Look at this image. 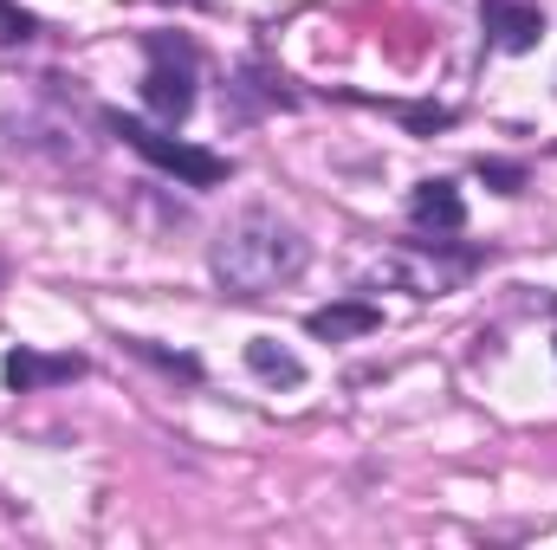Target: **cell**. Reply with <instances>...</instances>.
Masks as SVG:
<instances>
[{"label": "cell", "instance_id": "5b68a950", "mask_svg": "<svg viewBox=\"0 0 557 550\" xmlns=\"http://www.w3.org/2000/svg\"><path fill=\"white\" fill-rule=\"evenodd\" d=\"M0 376H7V389H46V383H72V376H85V363L78 357H33V350H7V363H0Z\"/></svg>", "mask_w": 557, "mask_h": 550}, {"label": "cell", "instance_id": "52a82bcc", "mask_svg": "<svg viewBox=\"0 0 557 550\" xmlns=\"http://www.w3.org/2000/svg\"><path fill=\"white\" fill-rule=\"evenodd\" d=\"M409 214H416V227H434V234H460L467 227V201H460L454 182H421L409 195Z\"/></svg>", "mask_w": 557, "mask_h": 550}, {"label": "cell", "instance_id": "8992f818", "mask_svg": "<svg viewBox=\"0 0 557 550\" xmlns=\"http://www.w3.org/2000/svg\"><path fill=\"white\" fill-rule=\"evenodd\" d=\"M376 324H383V311H376V304H363V298H344V304H324V311H311V317H305V330H311V337H324V343L370 337Z\"/></svg>", "mask_w": 557, "mask_h": 550}, {"label": "cell", "instance_id": "3957f363", "mask_svg": "<svg viewBox=\"0 0 557 550\" xmlns=\"http://www.w3.org/2000/svg\"><path fill=\"white\" fill-rule=\"evenodd\" d=\"M480 26L493 33V46L506 52H532L545 39V13L525 7V0H480Z\"/></svg>", "mask_w": 557, "mask_h": 550}, {"label": "cell", "instance_id": "7a4b0ae2", "mask_svg": "<svg viewBox=\"0 0 557 550\" xmlns=\"http://www.w3.org/2000/svg\"><path fill=\"white\" fill-rule=\"evenodd\" d=\"M111 124V137H124L137 155H149L156 168H169V175H182L188 188H221L227 182V162L221 155H208V149H195V142H182V137H162L156 124H137V117H104Z\"/></svg>", "mask_w": 557, "mask_h": 550}, {"label": "cell", "instance_id": "30bf717a", "mask_svg": "<svg viewBox=\"0 0 557 550\" xmlns=\"http://www.w3.org/2000/svg\"><path fill=\"white\" fill-rule=\"evenodd\" d=\"M480 182H493L499 195H519V188H525V168H519V162H486V155H480Z\"/></svg>", "mask_w": 557, "mask_h": 550}, {"label": "cell", "instance_id": "6da1fadb", "mask_svg": "<svg viewBox=\"0 0 557 550\" xmlns=\"http://www.w3.org/2000/svg\"><path fill=\"white\" fill-rule=\"evenodd\" d=\"M208 266H214V278L234 298H267L285 278L305 273V240L285 221H273V214H240L234 227H221Z\"/></svg>", "mask_w": 557, "mask_h": 550}, {"label": "cell", "instance_id": "277c9868", "mask_svg": "<svg viewBox=\"0 0 557 550\" xmlns=\"http://www.w3.org/2000/svg\"><path fill=\"white\" fill-rule=\"evenodd\" d=\"M143 104L162 117V124H182L188 117V104H195V65H169V59H156L149 65V78H143Z\"/></svg>", "mask_w": 557, "mask_h": 550}, {"label": "cell", "instance_id": "9c48e42d", "mask_svg": "<svg viewBox=\"0 0 557 550\" xmlns=\"http://www.w3.org/2000/svg\"><path fill=\"white\" fill-rule=\"evenodd\" d=\"M39 26H33V13L26 7H13V0H0V46H26Z\"/></svg>", "mask_w": 557, "mask_h": 550}, {"label": "cell", "instance_id": "8fae6325", "mask_svg": "<svg viewBox=\"0 0 557 550\" xmlns=\"http://www.w3.org/2000/svg\"><path fill=\"white\" fill-rule=\"evenodd\" d=\"M403 124H409V130H447L454 111H441V104H434V111H403Z\"/></svg>", "mask_w": 557, "mask_h": 550}, {"label": "cell", "instance_id": "ba28073f", "mask_svg": "<svg viewBox=\"0 0 557 550\" xmlns=\"http://www.w3.org/2000/svg\"><path fill=\"white\" fill-rule=\"evenodd\" d=\"M247 370H253V376H267V383H285V389H298V383H305V363H298L292 350H278L273 337H253V343H247Z\"/></svg>", "mask_w": 557, "mask_h": 550}]
</instances>
